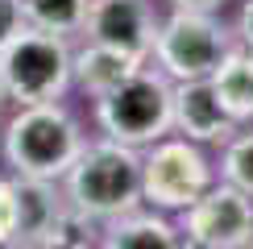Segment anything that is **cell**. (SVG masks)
I'll return each instance as SVG.
<instances>
[{
  "label": "cell",
  "instance_id": "7",
  "mask_svg": "<svg viewBox=\"0 0 253 249\" xmlns=\"http://www.w3.org/2000/svg\"><path fill=\"white\" fill-rule=\"evenodd\" d=\"M178 233L195 249H245L253 245V200L220 179V187H208L183 208Z\"/></svg>",
  "mask_w": 253,
  "mask_h": 249
},
{
  "label": "cell",
  "instance_id": "9",
  "mask_svg": "<svg viewBox=\"0 0 253 249\" xmlns=\"http://www.w3.org/2000/svg\"><path fill=\"white\" fill-rule=\"evenodd\" d=\"M233 117L220 108L216 91L208 79H178L170 91V129H178L187 141H228L233 137Z\"/></svg>",
  "mask_w": 253,
  "mask_h": 249
},
{
  "label": "cell",
  "instance_id": "14",
  "mask_svg": "<svg viewBox=\"0 0 253 249\" xmlns=\"http://www.w3.org/2000/svg\"><path fill=\"white\" fill-rule=\"evenodd\" d=\"M25 25L50 29V34H83V17H87V0H21Z\"/></svg>",
  "mask_w": 253,
  "mask_h": 249
},
{
  "label": "cell",
  "instance_id": "10",
  "mask_svg": "<svg viewBox=\"0 0 253 249\" xmlns=\"http://www.w3.org/2000/svg\"><path fill=\"white\" fill-rule=\"evenodd\" d=\"M100 245H108V249H178L183 233H178V224L166 220V212H158L150 204H137L100 224Z\"/></svg>",
  "mask_w": 253,
  "mask_h": 249
},
{
  "label": "cell",
  "instance_id": "13",
  "mask_svg": "<svg viewBox=\"0 0 253 249\" xmlns=\"http://www.w3.org/2000/svg\"><path fill=\"white\" fill-rule=\"evenodd\" d=\"M208 83L233 121H253V50L233 46L220 58V67L208 75Z\"/></svg>",
  "mask_w": 253,
  "mask_h": 249
},
{
  "label": "cell",
  "instance_id": "18",
  "mask_svg": "<svg viewBox=\"0 0 253 249\" xmlns=\"http://www.w3.org/2000/svg\"><path fill=\"white\" fill-rule=\"evenodd\" d=\"M25 25V13H21V0H0V46Z\"/></svg>",
  "mask_w": 253,
  "mask_h": 249
},
{
  "label": "cell",
  "instance_id": "8",
  "mask_svg": "<svg viewBox=\"0 0 253 249\" xmlns=\"http://www.w3.org/2000/svg\"><path fill=\"white\" fill-rule=\"evenodd\" d=\"M154 29H158V17L150 0H87V17H83L87 42L150 58Z\"/></svg>",
  "mask_w": 253,
  "mask_h": 249
},
{
  "label": "cell",
  "instance_id": "17",
  "mask_svg": "<svg viewBox=\"0 0 253 249\" xmlns=\"http://www.w3.org/2000/svg\"><path fill=\"white\" fill-rule=\"evenodd\" d=\"M17 237V183L0 179V245H13Z\"/></svg>",
  "mask_w": 253,
  "mask_h": 249
},
{
  "label": "cell",
  "instance_id": "15",
  "mask_svg": "<svg viewBox=\"0 0 253 249\" xmlns=\"http://www.w3.org/2000/svg\"><path fill=\"white\" fill-rule=\"evenodd\" d=\"M42 245H50V249H87V245H100V220H91L87 212L62 204L54 212V220H50Z\"/></svg>",
  "mask_w": 253,
  "mask_h": 249
},
{
  "label": "cell",
  "instance_id": "19",
  "mask_svg": "<svg viewBox=\"0 0 253 249\" xmlns=\"http://www.w3.org/2000/svg\"><path fill=\"white\" fill-rule=\"evenodd\" d=\"M237 34H241V42H245V50H253V0H245V4H241Z\"/></svg>",
  "mask_w": 253,
  "mask_h": 249
},
{
  "label": "cell",
  "instance_id": "12",
  "mask_svg": "<svg viewBox=\"0 0 253 249\" xmlns=\"http://www.w3.org/2000/svg\"><path fill=\"white\" fill-rule=\"evenodd\" d=\"M13 183H17V237H13V245H42L54 212L67 200H62L54 191V183H46V179L13 174Z\"/></svg>",
  "mask_w": 253,
  "mask_h": 249
},
{
  "label": "cell",
  "instance_id": "4",
  "mask_svg": "<svg viewBox=\"0 0 253 249\" xmlns=\"http://www.w3.org/2000/svg\"><path fill=\"white\" fill-rule=\"evenodd\" d=\"M170 91L174 83L158 67H137L129 79L96 96V124L104 137L125 145H150L170 133Z\"/></svg>",
  "mask_w": 253,
  "mask_h": 249
},
{
  "label": "cell",
  "instance_id": "1",
  "mask_svg": "<svg viewBox=\"0 0 253 249\" xmlns=\"http://www.w3.org/2000/svg\"><path fill=\"white\" fill-rule=\"evenodd\" d=\"M83 141L87 137H83L75 112L62 108L58 100H46V104H17V112L4 124L0 150H4V162L13 174L58 183L79 158Z\"/></svg>",
  "mask_w": 253,
  "mask_h": 249
},
{
  "label": "cell",
  "instance_id": "5",
  "mask_svg": "<svg viewBox=\"0 0 253 249\" xmlns=\"http://www.w3.org/2000/svg\"><path fill=\"white\" fill-rule=\"evenodd\" d=\"M228 50H233V38H228L224 21H216V13L174 8L154 29L150 58L170 83H178V79H208Z\"/></svg>",
  "mask_w": 253,
  "mask_h": 249
},
{
  "label": "cell",
  "instance_id": "2",
  "mask_svg": "<svg viewBox=\"0 0 253 249\" xmlns=\"http://www.w3.org/2000/svg\"><path fill=\"white\" fill-rule=\"evenodd\" d=\"M58 183H62V200L71 208L104 224L141 204V154H137V145L112 137L83 141L79 158L71 162V170Z\"/></svg>",
  "mask_w": 253,
  "mask_h": 249
},
{
  "label": "cell",
  "instance_id": "16",
  "mask_svg": "<svg viewBox=\"0 0 253 249\" xmlns=\"http://www.w3.org/2000/svg\"><path fill=\"white\" fill-rule=\"evenodd\" d=\"M220 179L233 183L237 191H245L253 200V129L224 141V154H220Z\"/></svg>",
  "mask_w": 253,
  "mask_h": 249
},
{
  "label": "cell",
  "instance_id": "21",
  "mask_svg": "<svg viewBox=\"0 0 253 249\" xmlns=\"http://www.w3.org/2000/svg\"><path fill=\"white\" fill-rule=\"evenodd\" d=\"M4 104H8V100H4V87H0V108H4Z\"/></svg>",
  "mask_w": 253,
  "mask_h": 249
},
{
  "label": "cell",
  "instance_id": "3",
  "mask_svg": "<svg viewBox=\"0 0 253 249\" xmlns=\"http://www.w3.org/2000/svg\"><path fill=\"white\" fill-rule=\"evenodd\" d=\"M71 42L50 29L21 25L0 46V87L8 104H46L62 100L71 87Z\"/></svg>",
  "mask_w": 253,
  "mask_h": 249
},
{
  "label": "cell",
  "instance_id": "20",
  "mask_svg": "<svg viewBox=\"0 0 253 249\" xmlns=\"http://www.w3.org/2000/svg\"><path fill=\"white\" fill-rule=\"evenodd\" d=\"M170 4L174 8H204V13H216L224 0H170Z\"/></svg>",
  "mask_w": 253,
  "mask_h": 249
},
{
  "label": "cell",
  "instance_id": "11",
  "mask_svg": "<svg viewBox=\"0 0 253 249\" xmlns=\"http://www.w3.org/2000/svg\"><path fill=\"white\" fill-rule=\"evenodd\" d=\"M141 54H129V50H117V46H100V42H87L79 54H71V83H79L91 100L100 91L117 87L121 79H129L137 67H141Z\"/></svg>",
  "mask_w": 253,
  "mask_h": 249
},
{
  "label": "cell",
  "instance_id": "6",
  "mask_svg": "<svg viewBox=\"0 0 253 249\" xmlns=\"http://www.w3.org/2000/svg\"><path fill=\"white\" fill-rule=\"evenodd\" d=\"M208 187H212V162L204 158L199 141L158 137L141 154V204L158 212H183Z\"/></svg>",
  "mask_w": 253,
  "mask_h": 249
}]
</instances>
